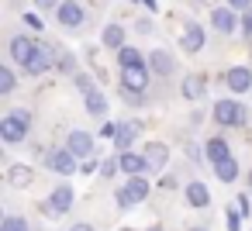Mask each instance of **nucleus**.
Returning <instances> with one entry per match:
<instances>
[{
	"label": "nucleus",
	"instance_id": "8",
	"mask_svg": "<svg viewBox=\"0 0 252 231\" xmlns=\"http://www.w3.org/2000/svg\"><path fill=\"white\" fill-rule=\"evenodd\" d=\"M66 148H69L76 159H90V152H94V135H87V131H69Z\"/></svg>",
	"mask_w": 252,
	"mask_h": 231
},
{
	"label": "nucleus",
	"instance_id": "27",
	"mask_svg": "<svg viewBox=\"0 0 252 231\" xmlns=\"http://www.w3.org/2000/svg\"><path fill=\"white\" fill-rule=\"evenodd\" d=\"M11 90H14V73H11V69H4V66H0V93H4V97H7Z\"/></svg>",
	"mask_w": 252,
	"mask_h": 231
},
{
	"label": "nucleus",
	"instance_id": "41",
	"mask_svg": "<svg viewBox=\"0 0 252 231\" xmlns=\"http://www.w3.org/2000/svg\"><path fill=\"white\" fill-rule=\"evenodd\" d=\"M149 231H162V228H149Z\"/></svg>",
	"mask_w": 252,
	"mask_h": 231
},
{
	"label": "nucleus",
	"instance_id": "34",
	"mask_svg": "<svg viewBox=\"0 0 252 231\" xmlns=\"http://www.w3.org/2000/svg\"><path fill=\"white\" fill-rule=\"evenodd\" d=\"M59 66H63V73H76V62H73V56H59Z\"/></svg>",
	"mask_w": 252,
	"mask_h": 231
},
{
	"label": "nucleus",
	"instance_id": "9",
	"mask_svg": "<svg viewBox=\"0 0 252 231\" xmlns=\"http://www.w3.org/2000/svg\"><path fill=\"white\" fill-rule=\"evenodd\" d=\"M56 18H59V25H66V28H80V25H83V7L76 4V0H63Z\"/></svg>",
	"mask_w": 252,
	"mask_h": 231
},
{
	"label": "nucleus",
	"instance_id": "6",
	"mask_svg": "<svg viewBox=\"0 0 252 231\" xmlns=\"http://www.w3.org/2000/svg\"><path fill=\"white\" fill-rule=\"evenodd\" d=\"M35 52H38V42H35V38H25V35L11 38V56H14V62H18V66H28Z\"/></svg>",
	"mask_w": 252,
	"mask_h": 231
},
{
	"label": "nucleus",
	"instance_id": "25",
	"mask_svg": "<svg viewBox=\"0 0 252 231\" xmlns=\"http://www.w3.org/2000/svg\"><path fill=\"white\" fill-rule=\"evenodd\" d=\"M87 111H90L94 117H100V114H107V97H104L100 90H94V93H87Z\"/></svg>",
	"mask_w": 252,
	"mask_h": 231
},
{
	"label": "nucleus",
	"instance_id": "13",
	"mask_svg": "<svg viewBox=\"0 0 252 231\" xmlns=\"http://www.w3.org/2000/svg\"><path fill=\"white\" fill-rule=\"evenodd\" d=\"M211 25H214L221 35L235 31V7H214V11H211Z\"/></svg>",
	"mask_w": 252,
	"mask_h": 231
},
{
	"label": "nucleus",
	"instance_id": "7",
	"mask_svg": "<svg viewBox=\"0 0 252 231\" xmlns=\"http://www.w3.org/2000/svg\"><path fill=\"white\" fill-rule=\"evenodd\" d=\"M69 210H73V186L59 183L49 197V214H69Z\"/></svg>",
	"mask_w": 252,
	"mask_h": 231
},
{
	"label": "nucleus",
	"instance_id": "12",
	"mask_svg": "<svg viewBox=\"0 0 252 231\" xmlns=\"http://www.w3.org/2000/svg\"><path fill=\"white\" fill-rule=\"evenodd\" d=\"M32 179H35V169L32 166H25V162H14V166H7V183L11 186H32Z\"/></svg>",
	"mask_w": 252,
	"mask_h": 231
},
{
	"label": "nucleus",
	"instance_id": "38",
	"mask_svg": "<svg viewBox=\"0 0 252 231\" xmlns=\"http://www.w3.org/2000/svg\"><path fill=\"white\" fill-rule=\"evenodd\" d=\"M35 4H38V7H56L59 0H35Z\"/></svg>",
	"mask_w": 252,
	"mask_h": 231
},
{
	"label": "nucleus",
	"instance_id": "26",
	"mask_svg": "<svg viewBox=\"0 0 252 231\" xmlns=\"http://www.w3.org/2000/svg\"><path fill=\"white\" fill-rule=\"evenodd\" d=\"M0 231H28V221L25 217H4L0 221Z\"/></svg>",
	"mask_w": 252,
	"mask_h": 231
},
{
	"label": "nucleus",
	"instance_id": "4",
	"mask_svg": "<svg viewBox=\"0 0 252 231\" xmlns=\"http://www.w3.org/2000/svg\"><path fill=\"white\" fill-rule=\"evenodd\" d=\"M149 66H131V69H121V87H125V93H145V87H149Z\"/></svg>",
	"mask_w": 252,
	"mask_h": 231
},
{
	"label": "nucleus",
	"instance_id": "11",
	"mask_svg": "<svg viewBox=\"0 0 252 231\" xmlns=\"http://www.w3.org/2000/svg\"><path fill=\"white\" fill-rule=\"evenodd\" d=\"M142 155H145V166H149V169H162L166 159H169V148H166L162 142H149Z\"/></svg>",
	"mask_w": 252,
	"mask_h": 231
},
{
	"label": "nucleus",
	"instance_id": "32",
	"mask_svg": "<svg viewBox=\"0 0 252 231\" xmlns=\"http://www.w3.org/2000/svg\"><path fill=\"white\" fill-rule=\"evenodd\" d=\"M228 231H242V214L238 210H228Z\"/></svg>",
	"mask_w": 252,
	"mask_h": 231
},
{
	"label": "nucleus",
	"instance_id": "2",
	"mask_svg": "<svg viewBox=\"0 0 252 231\" xmlns=\"http://www.w3.org/2000/svg\"><path fill=\"white\" fill-rule=\"evenodd\" d=\"M214 121L224 124V128H242L245 124V107L235 104V100H218L214 104Z\"/></svg>",
	"mask_w": 252,
	"mask_h": 231
},
{
	"label": "nucleus",
	"instance_id": "16",
	"mask_svg": "<svg viewBox=\"0 0 252 231\" xmlns=\"http://www.w3.org/2000/svg\"><path fill=\"white\" fill-rule=\"evenodd\" d=\"M149 69H152V73H159V76H169V73L176 69V62H173V56H169V52L156 49V52L149 56Z\"/></svg>",
	"mask_w": 252,
	"mask_h": 231
},
{
	"label": "nucleus",
	"instance_id": "31",
	"mask_svg": "<svg viewBox=\"0 0 252 231\" xmlns=\"http://www.w3.org/2000/svg\"><path fill=\"white\" fill-rule=\"evenodd\" d=\"M118 207H121V210H131V207H135V200L128 197V190H118Z\"/></svg>",
	"mask_w": 252,
	"mask_h": 231
},
{
	"label": "nucleus",
	"instance_id": "35",
	"mask_svg": "<svg viewBox=\"0 0 252 231\" xmlns=\"http://www.w3.org/2000/svg\"><path fill=\"white\" fill-rule=\"evenodd\" d=\"M100 135H104V138H114V135H118V124H114V121H107V124L100 128Z\"/></svg>",
	"mask_w": 252,
	"mask_h": 231
},
{
	"label": "nucleus",
	"instance_id": "22",
	"mask_svg": "<svg viewBox=\"0 0 252 231\" xmlns=\"http://www.w3.org/2000/svg\"><path fill=\"white\" fill-rule=\"evenodd\" d=\"M104 45L121 52V49H125V28H121V25H107V28H104Z\"/></svg>",
	"mask_w": 252,
	"mask_h": 231
},
{
	"label": "nucleus",
	"instance_id": "5",
	"mask_svg": "<svg viewBox=\"0 0 252 231\" xmlns=\"http://www.w3.org/2000/svg\"><path fill=\"white\" fill-rule=\"evenodd\" d=\"M224 83H228L231 93H249L252 90V69L249 66H231L228 76H224Z\"/></svg>",
	"mask_w": 252,
	"mask_h": 231
},
{
	"label": "nucleus",
	"instance_id": "42",
	"mask_svg": "<svg viewBox=\"0 0 252 231\" xmlns=\"http://www.w3.org/2000/svg\"><path fill=\"white\" fill-rule=\"evenodd\" d=\"M193 231H204V228H193Z\"/></svg>",
	"mask_w": 252,
	"mask_h": 231
},
{
	"label": "nucleus",
	"instance_id": "10",
	"mask_svg": "<svg viewBox=\"0 0 252 231\" xmlns=\"http://www.w3.org/2000/svg\"><path fill=\"white\" fill-rule=\"evenodd\" d=\"M52 62H56V56H52L49 49H42V45H38V52H35V56H32V62L25 66V73H28V76H42V73H49V69H52Z\"/></svg>",
	"mask_w": 252,
	"mask_h": 231
},
{
	"label": "nucleus",
	"instance_id": "40",
	"mask_svg": "<svg viewBox=\"0 0 252 231\" xmlns=\"http://www.w3.org/2000/svg\"><path fill=\"white\" fill-rule=\"evenodd\" d=\"M249 186H252V169H249Z\"/></svg>",
	"mask_w": 252,
	"mask_h": 231
},
{
	"label": "nucleus",
	"instance_id": "30",
	"mask_svg": "<svg viewBox=\"0 0 252 231\" xmlns=\"http://www.w3.org/2000/svg\"><path fill=\"white\" fill-rule=\"evenodd\" d=\"M76 87H80L83 93H94V80H90L87 73H76Z\"/></svg>",
	"mask_w": 252,
	"mask_h": 231
},
{
	"label": "nucleus",
	"instance_id": "33",
	"mask_svg": "<svg viewBox=\"0 0 252 231\" xmlns=\"http://www.w3.org/2000/svg\"><path fill=\"white\" fill-rule=\"evenodd\" d=\"M242 31H245V38H252V7L242 11Z\"/></svg>",
	"mask_w": 252,
	"mask_h": 231
},
{
	"label": "nucleus",
	"instance_id": "1",
	"mask_svg": "<svg viewBox=\"0 0 252 231\" xmlns=\"http://www.w3.org/2000/svg\"><path fill=\"white\" fill-rule=\"evenodd\" d=\"M28 128H32V114L28 111H11L4 121H0V138L7 145H18L28 138Z\"/></svg>",
	"mask_w": 252,
	"mask_h": 231
},
{
	"label": "nucleus",
	"instance_id": "18",
	"mask_svg": "<svg viewBox=\"0 0 252 231\" xmlns=\"http://www.w3.org/2000/svg\"><path fill=\"white\" fill-rule=\"evenodd\" d=\"M138 128H142V124H131V121L118 124V135H114V145H118V152H128V148H131V142H135Z\"/></svg>",
	"mask_w": 252,
	"mask_h": 231
},
{
	"label": "nucleus",
	"instance_id": "23",
	"mask_svg": "<svg viewBox=\"0 0 252 231\" xmlns=\"http://www.w3.org/2000/svg\"><path fill=\"white\" fill-rule=\"evenodd\" d=\"M214 176H218L221 183H235V179H238V162H235V159L218 162V166H214Z\"/></svg>",
	"mask_w": 252,
	"mask_h": 231
},
{
	"label": "nucleus",
	"instance_id": "21",
	"mask_svg": "<svg viewBox=\"0 0 252 231\" xmlns=\"http://www.w3.org/2000/svg\"><path fill=\"white\" fill-rule=\"evenodd\" d=\"M204 93H207V80L204 76H187L183 80V97L187 100H200Z\"/></svg>",
	"mask_w": 252,
	"mask_h": 231
},
{
	"label": "nucleus",
	"instance_id": "37",
	"mask_svg": "<svg viewBox=\"0 0 252 231\" xmlns=\"http://www.w3.org/2000/svg\"><path fill=\"white\" fill-rule=\"evenodd\" d=\"M25 21H28V25H32V28H35V31H38V28H42V18H38V14H25Z\"/></svg>",
	"mask_w": 252,
	"mask_h": 231
},
{
	"label": "nucleus",
	"instance_id": "14",
	"mask_svg": "<svg viewBox=\"0 0 252 231\" xmlns=\"http://www.w3.org/2000/svg\"><path fill=\"white\" fill-rule=\"evenodd\" d=\"M118 159H121V173H128V176H142V173L149 169V166H145V155H138V152H131V148L121 152Z\"/></svg>",
	"mask_w": 252,
	"mask_h": 231
},
{
	"label": "nucleus",
	"instance_id": "15",
	"mask_svg": "<svg viewBox=\"0 0 252 231\" xmlns=\"http://www.w3.org/2000/svg\"><path fill=\"white\" fill-rule=\"evenodd\" d=\"M187 200H190V207L204 210V207L211 203V190H207L200 179H193V183H187Z\"/></svg>",
	"mask_w": 252,
	"mask_h": 231
},
{
	"label": "nucleus",
	"instance_id": "28",
	"mask_svg": "<svg viewBox=\"0 0 252 231\" xmlns=\"http://www.w3.org/2000/svg\"><path fill=\"white\" fill-rule=\"evenodd\" d=\"M118 169H121V159H104L100 162V173L111 179V176H118Z\"/></svg>",
	"mask_w": 252,
	"mask_h": 231
},
{
	"label": "nucleus",
	"instance_id": "36",
	"mask_svg": "<svg viewBox=\"0 0 252 231\" xmlns=\"http://www.w3.org/2000/svg\"><path fill=\"white\" fill-rule=\"evenodd\" d=\"M228 7H235V11H249V7H252V0H228Z\"/></svg>",
	"mask_w": 252,
	"mask_h": 231
},
{
	"label": "nucleus",
	"instance_id": "29",
	"mask_svg": "<svg viewBox=\"0 0 252 231\" xmlns=\"http://www.w3.org/2000/svg\"><path fill=\"white\" fill-rule=\"evenodd\" d=\"M235 207H238V214H242V217H249V210H252L249 193H238V197H235Z\"/></svg>",
	"mask_w": 252,
	"mask_h": 231
},
{
	"label": "nucleus",
	"instance_id": "19",
	"mask_svg": "<svg viewBox=\"0 0 252 231\" xmlns=\"http://www.w3.org/2000/svg\"><path fill=\"white\" fill-rule=\"evenodd\" d=\"M180 45H183L187 52H200V49H204V28H200V25H187Z\"/></svg>",
	"mask_w": 252,
	"mask_h": 231
},
{
	"label": "nucleus",
	"instance_id": "3",
	"mask_svg": "<svg viewBox=\"0 0 252 231\" xmlns=\"http://www.w3.org/2000/svg\"><path fill=\"white\" fill-rule=\"evenodd\" d=\"M45 166L52 173H59V176H73L76 173V155L69 148H49L45 152Z\"/></svg>",
	"mask_w": 252,
	"mask_h": 231
},
{
	"label": "nucleus",
	"instance_id": "39",
	"mask_svg": "<svg viewBox=\"0 0 252 231\" xmlns=\"http://www.w3.org/2000/svg\"><path fill=\"white\" fill-rule=\"evenodd\" d=\"M135 4H145L149 11H156V0H135Z\"/></svg>",
	"mask_w": 252,
	"mask_h": 231
},
{
	"label": "nucleus",
	"instance_id": "24",
	"mask_svg": "<svg viewBox=\"0 0 252 231\" xmlns=\"http://www.w3.org/2000/svg\"><path fill=\"white\" fill-rule=\"evenodd\" d=\"M125 190H128V197H131L135 203H142V200L149 197V179H142V176H131Z\"/></svg>",
	"mask_w": 252,
	"mask_h": 231
},
{
	"label": "nucleus",
	"instance_id": "17",
	"mask_svg": "<svg viewBox=\"0 0 252 231\" xmlns=\"http://www.w3.org/2000/svg\"><path fill=\"white\" fill-rule=\"evenodd\" d=\"M204 152H207V162H211V166H218V162L231 159V148H228V142H224V138H211V142L204 145Z\"/></svg>",
	"mask_w": 252,
	"mask_h": 231
},
{
	"label": "nucleus",
	"instance_id": "43",
	"mask_svg": "<svg viewBox=\"0 0 252 231\" xmlns=\"http://www.w3.org/2000/svg\"><path fill=\"white\" fill-rule=\"evenodd\" d=\"M69 231H73V228H69Z\"/></svg>",
	"mask_w": 252,
	"mask_h": 231
},
{
	"label": "nucleus",
	"instance_id": "20",
	"mask_svg": "<svg viewBox=\"0 0 252 231\" xmlns=\"http://www.w3.org/2000/svg\"><path fill=\"white\" fill-rule=\"evenodd\" d=\"M118 66L121 69H131V66H149V59L138 52V49H131V45H125L121 52H118Z\"/></svg>",
	"mask_w": 252,
	"mask_h": 231
}]
</instances>
